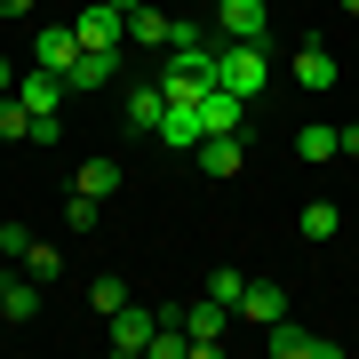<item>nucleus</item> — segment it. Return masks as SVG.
I'll use <instances>...</instances> for the list:
<instances>
[{
	"instance_id": "obj_16",
	"label": "nucleus",
	"mask_w": 359,
	"mask_h": 359,
	"mask_svg": "<svg viewBox=\"0 0 359 359\" xmlns=\"http://www.w3.org/2000/svg\"><path fill=\"white\" fill-rule=\"evenodd\" d=\"M104 80H120V48H80V65L65 72V88H104Z\"/></svg>"
},
{
	"instance_id": "obj_21",
	"label": "nucleus",
	"mask_w": 359,
	"mask_h": 359,
	"mask_svg": "<svg viewBox=\"0 0 359 359\" xmlns=\"http://www.w3.org/2000/svg\"><path fill=\"white\" fill-rule=\"evenodd\" d=\"M25 271H32L40 287H48L56 271H65V248H56V240H32V248H25Z\"/></svg>"
},
{
	"instance_id": "obj_23",
	"label": "nucleus",
	"mask_w": 359,
	"mask_h": 359,
	"mask_svg": "<svg viewBox=\"0 0 359 359\" xmlns=\"http://www.w3.org/2000/svg\"><path fill=\"white\" fill-rule=\"evenodd\" d=\"M0 136H8V144H16V136H32V112H25V96H16V88L0 96Z\"/></svg>"
},
{
	"instance_id": "obj_24",
	"label": "nucleus",
	"mask_w": 359,
	"mask_h": 359,
	"mask_svg": "<svg viewBox=\"0 0 359 359\" xmlns=\"http://www.w3.org/2000/svg\"><path fill=\"white\" fill-rule=\"evenodd\" d=\"M25 248H32V231H25V224H0V256L25 264Z\"/></svg>"
},
{
	"instance_id": "obj_28",
	"label": "nucleus",
	"mask_w": 359,
	"mask_h": 359,
	"mask_svg": "<svg viewBox=\"0 0 359 359\" xmlns=\"http://www.w3.org/2000/svg\"><path fill=\"white\" fill-rule=\"evenodd\" d=\"M335 8H344V16H359V0H335Z\"/></svg>"
},
{
	"instance_id": "obj_8",
	"label": "nucleus",
	"mask_w": 359,
	"mask_h": 359,
	"mask_svg": "<svg viewBox=\"0 0 359 359\" xmlns=\"http://www.w3.org/2000/svg\"><path fill=\"white\" fill-rule=\"evenodd\" d=\"M32 65L65 80V72L80 65V32H72V25H40V32H32Z\"/></svg>"
},
{
	"instance_id": "obj_18",
	"label": "nucleus",
	"mask_w": 359,
	"mask_h": 359,
	"mask_svg": "<svg viewBox=\"0 0 359 359\" xmlns=\"http://www.w3.org/2000/svg\"><path fill=\"white\" fill-rule=\"evenodd\" d=\"M88 304H96V320H112V311L136 304V295H128V280H120V271H96V280H88Z\"/></svg>"
},
{
	"instance_id": "obj_25",
	"label": "nucleus",
	"mask_w": 359,
	"mask_h": 359,
	"mask_svg": "<svg viewBox=\"0 0 359 359\" xmlns=\"http://www.w3.org/2000/svg\"><path fill=\"white\" fill-rule=\"evenodd\" d=\"M0 16H16V25H40V0H0Z\"/></svg>"
},
{
	"instance_id": "obj_22",
	"label": "nucleus",
	"mask_w": 359,
	"mask_h": 359,
	"mask_svg": "<svg viewBox=\"0 0 359 359\" xmlns=\"http://www.w3.org/2000/svg\"><path fill=\"white\" fill-rule=\"evenodd\" d=\"M240 287H248V271H231V264H224V271H208V287H200V295H216L224 311H240Z\"/></svg>"
},
{
	"instance_id": "obj_20",
	"label": "nucleus",
	"mask_w": 359,
	"mask_h": 359,
	"mask_svg": "<svg viewBox=\"0 0 359 359\" xmlns=\"http://www.w3.org/2000/svg\"><path fill=\"white\" fill-rule=\"evenodd\" d=\"M80 192L112 200V192H120V160H80Z\"/></svg>"
},
{
	"instance_id": "obj_1",
	"label": "nucleus",
	"mask_w": 359,
	"mask_h": 359,
	"mask_svg": "<svg viewBox=\"0 0 359 359\" xmlns=\"http://www.w3.org/2000/svg\"><path fill=\"white\" fill-rule=\"evenodd\" d=\"M216 80H224L231 96L256 104L271 88V40H216Z\"/></svg>"
},
{
	"instance_id": "obj_12",
	"label": "nucleus",
	"mask_w": 359,
	"mask_h": 359,
	"mask_svg": "<svg viewBox=\"0 0 359 359\" xmlns=\"http://www.w3.org/2000/svg\"><path fill=\"white\" fill-rule=\"evenodd\" d=\"M335 48H320V40H304V48H295V88H311V96H327L335 88Z\"/></svg>"
},
{
	"instance_id": "obj_27",
	"label": "nucleus",
	"mask_w": 359,
	"mask_h": 359,
	"mask_svg": "<svg viewBox=\"0 0 359 359\" xmlns=\"http://www.w3.org/2000/svg\"><path fill=\"white\" fill-rule=\"evenodd\" d=\"M16 88V65H8V56H0V96H8Z\"/></svg>"
},
{
	"instance_id": "obj_13",
	"label": "nucleus",
	"mask_w": 359,
	"mask_h": 359,
	"mask_svg": "<svg viewBox=\"0 0 359 359\" xmlns=\"http://www.w3.org/2000/svg\"><path fill=\"white\" fill-rule=\"evenodd\" d=\"M16 96H25V112H32V120H48V112H65V96H72V88H65L56 72H40V65H32L25 80H16Z\"/></svg>"
},
{
	"instance_id": "obj_3",
	"label": "nucleus",
	"mask_w": 359,
	"mask_h": 359,
	"mask_svg": "<svg viewBox=\"0 0 359 359\" xmlns=\"http://www.w3.org/2000/svg\"><path fill=\"white\" fill-rule=\"evenodd\" d=\"M264 351L271 359H344L335 335H311V327H295V320H271L264 327Z\"/></svg>"
},
{
	"instance_id": "obj_9",
	"label": "nucleus",
	"mask_w": 359,
	"mask_h": 359,
	"mask_svg": "<svg viewBox=\"0 0 359 359\" xmlns=\"http://www.w3.org/2000/svg\"><path fill=\"white\" fill-rule=\"evenodd\" d=\"M216 32L224 40H271V8L264 0H216Z\"/></svg>"
},
{
	"instance_id": "obj_11",
	"label": "nucleus",
	"mask_w": 359,
	"mask_h": 359,
	"mask_svg": "<svg viewBox=\"0 0 359 359\" xmlns=\"http://www.w3.org/2000/svg\"><path fill=\"white\" fill-rule=\"evenodd\" d=\"M240 320H248V327L287 320V287H280V280H248V287H240Z\"/></svg>"
},
{
	"instance_id": "obj_4",
	"label": "nucleus",
	"mask_w": 359,
	"mask_h": 359,
	"mask_svg": "<svg viewBox=\"0 0 359 359\" xmlns=\"http://www.w3.org/2000/svg\"><path fill=\"white\" fill-rule=\"evenodd\" d=\"M128 40H136V48H152V56H168V48L184 40V16H168L160 0H144V8H128Z\"/></svg>"
},
{
	"instance_id": "obj_6",
	"label": "nucleus",
	"mask_w": 359,
	"mask_h": 359,
	"mask_svg": "<svg viewBox=\"0 0 359 359\" xmlns=\"http://www.w3.org/2000/svg\"><path fill=\"white\" fill-rule=\"evenodd\" d=\"M160 112H168L160 80H128V88H120V128H128V136H152V128H160Z\"/></svg>"
},
{
	"instance_id": "obj_14",
	"label": "nucleus",
	"mask_w": 359,
	"mask_h": 359,
	"mask_svg": "<svg viewBox=\"0 0 359 359\" xmlns=\"http://www.w3.org/2000/svg\"><path fill=\"white\" fill-rule=\"evenodd\" d=\"M295 231H304L311 248H327L335 231H344V200H304V208H295Z\"/></svg>"
},
{
	"instance_id": "obj_26",
	"label": "nucleus",
	"mask_w": 359,
	"mask_h": 359,
	"mask_svg": "<svg viewBox=\"0 0 359 359\" xmlns=\"http://www.w3.org/2000/svg\"><path fill=\"white\" fill-rule=\"evenodd\" d=\"M344 160H359V120H344Z\"/></svg>"
},
{
	"instance_id": "obj_19",
	"label": "nucleus",
	"mask_w": 359,
	"mask_h": 359,
	"mask_svg": "<svg viewBox=\"0 0 359 359\" xmlns=\"http://www.w3.org/2000/svg\"><path fill=\"white\" fill-rule=\"evenodd\" d=\"M96 216H104V200L72 184V200H65V231H72V240H88V231H96Z\"/></svg>"
},
{
	"instance_id": "obj_7",
	"label": "nucleus",
	"mask_w": 359,
	"mask_h": 359,
	"mask_svg": "<svg viewBox=\"0 0 359 359\" xmlns=\"http://www.w3.org/2000/svg\"><path fill=\"white\" fill-rule=\"evenodd\" d=\"M72 32H80V48H120V40H128V16H120L112 0H88V8L72 16Z\"/></svg>"
},
{
	"instance_id": "obj_2",
	"label": "nucleus",
	"mask_w": 359,
	"mask_h": 359,
	"mask_svg": "<svg viewBox=\"0 0 359 359\" xmlns=\"http://www.w3.org/2000/svg\"><path fill=\"white\" fill-rule=\"evenodd\" d=\"M152 335H160V311H152V304H120L112 320H104V344H112L120 359H144Z\"/></svg>"
},
{
	"instance_id": "obj_10",
	"label": "nucleus",
	"mask_w": 359,
	"mask_h": 359,
	"mask_svg": "<svg viewBox=\"0 0 359 359\" xmlns=\"http://www.w3.org/2000/svg\"><path fill=\"white\" fill-rule=\"evenodd\" d=\"M192 168L224 184V176H240V168H248V144H240V136H200V144H192Z\"/></svg>"
},
{
	"instance_id": "obj_5",
	"label": "nucleus",
	"mask_w": 359,
	"mask_h": 359,
	"mask_svg": "<svg viewBox=\"0 0 359 359\" xmlns=\"http://www.w3.org/2000/svg\"><path fill=\"white\" fill-rule=\"evenodd\" d=\"M184 327H192V359H216L224 335H231V311L216 304V295H200V304H184Z\"/></svg>"
},
{
	"instance_id": "obj_17",
	"label": "nucleus",
	"mask_w": 359,
	"mask_h": 359,
	"mask_svg": "<svg viewBox=\"0 0 359 359\" xmlns=\"http://www.w3.org/2000/svg\"><path fill=\"white\" fill-rule=\"evenodd\" d=\"M295 160H344V128L304 120V128H295Z\"/></svg>"
},
{
	"instance_id": "obj_15",
	"label": "nucleus",
	"mask_w": 359,
	"mask_h": 359,
	"mask_svg": "<svg viewBox=\"0 0 359 359\" xmlns=\"http://www.w3.org/2000/svg\"><path fill=\"white\" fill-rule=\"evenodd\" d=\"M32 311H40V280H32V271H16V280H0V320H8V327H25Z\"/></svg>"
}]
</instances>
